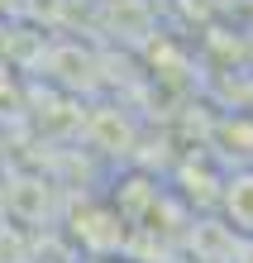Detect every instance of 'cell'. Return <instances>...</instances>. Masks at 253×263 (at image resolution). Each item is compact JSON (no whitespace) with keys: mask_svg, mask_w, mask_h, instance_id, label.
Masks as SVG:
<instances>
[{"mask_svg":"<svg viewBox=\"0 0 253 263\" xmlns=\"http://www.w3.org/2000/svg\"><path fill=\"white\" fill-rule=\"evenodd\" d=\"M225 206H229V220L253 235V173H239L225 192Z\"/></svg>","mask_w":253,"mask_h":263,"instance_id":"cell-1","label":"cell"}]
</instances>
